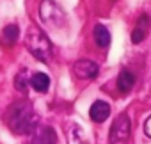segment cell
Here are the masks:
<instances>
[{
  "mask_svg": "<svg viewBox=\"0 0 151 144\" xmlns=\"http://www.w3.org/2000/svg\"><path fill=\"white\" fill-rule=\"evenodd\" d=\"M128 137H130V117L123 112L114 119V123L110 126L109 140H110V144H123L128 140Z\"/></svg>",
  "mask_w": 151,
  "mask_h": 144,
  "instance_id": "3",
  "label": "cell"
},
{
  "mask_svg": "<svg viewBox=\"0 0 151 144\" xmlns=\"http://www.w3.org/2000/svg\"><path fill=\"white\" fill-rule=\"evenodd\" d=\"M149 29H151V20H149V16H147V14H140L139 20H137V23H135V29H133V32H132V43H135V45L142 43V41L146 39Z\"/></svg>",
  "mask_w": 151,
  "mask_h": 144,
  "instance_id": "6",
  "label": "cell"
},
{
  "mask_svg": "<svg viewBox=\"0 0 151 144\" xmlns=\"http://www.w3.org/2000/svg\"><path fill=\"white\" fill-rule=\"evenodd\" d=\"M6 121L9 125V128L16 133H30L36 130L37 126V114L32 110L30 102L23 100V102H16L11 105V109L6 114Z\"/></svg>",
  "mask_w": 151,
  "mask_h": 144,
  "instance_id": "1",
  "label": "cell"
},
{
  "mask_svg": "<svg viewBox=\"0 0 151 144\" xmlns=\"http://www.w3.org/2000/svg\"><path fill=\"white\" fill-rule=\"evenodd\" d=\"M39 16L45 23L53 27H60L64 23V13L53 0H43L39 6Z\"/></svg>",
  "mask_w": 151,
  "mask_h": 144,
  "instance_id": "4",
  "label": "cell"
},
{
  "mask_svg": "<svg viewBox=\"0 0 151 144\" xmlns=\"http://www.w3.org/2000/svg\"><path fill=\"white\" fill-rule=\"evenodd\" d=\"M27 75H29V71H27V69H22L20 73L16 75V80H14V87H16V91H22V93L27 91V84H30V78H27Z\"/></svg>",
  "mask_w": 151,
  "mask_h": 144,
  "instance_id": "13",
  "label": "cell"
},
{
  "mask_svg": "<svg viewBox=\"0 0 151 144\" xmlns=\"http://www.w3.org/2000/svg\"><path fill=\"white\" fill-rule=\"evenodd\" d=\"M135 86V75L130 69H121V73L117 75V87L121 93H130L132 87Z\"/></svg>",
  "mask_w": 151,
  "mask_h": 144,
  "instance_id": "9",
  "label": "cell"
},
{
  "mask_svg": "<svg viewBox=\"0 0 151 144\" xmlns=\"http://www.w3.org/2000/svg\"><path fill=\"white\" fill-rule=\"evenodd\" d=\"M94 41L101 48H107L110 45V32L107 30L105 25H96L94 27Z\"/></svg>",
  "mask_w": 151,
  "mask_h": 144,
  "instance_id": "12",
  "label": "cell"
},
{
  "mask_svg": "<svg viewBox=\"0 0 151 144\" xmlns=\"http://www.w3.org/2000/svg\"><path fill=\"white\" fill-rule=\"evenodd\" d=\"M55 142H57L55 132L50 126H41V128L36 130L34 139H32L30 144H55Z\"/></svg>",
  "mask_w": 151,
  "mask_h": 144,
  "instance_id": "8",
  "label": "cell"
},
{
  "mask_svg": "<svg viewBox=\"0 0 151 144\" xmlns=\"http://www.w3.org/2000/svg\"><path fill=\"white\" fill-rule=\"evenodd\" d=\"M73 71H75V75H77L78 78H86V80H87V78H94V77H98L100 68H98V64L93 62V60L80 59V60L75 62Z\"/></svg>",
  "mask_w": 151,
  "mask_h": 144,
  "instance_id": "5",
  "label": "cell"
},
{
  "mask_svg": "<svg viewBox=\"0 0 151 144\" xmlns=\"http://www.w3.org/2000/svg\"><path fill=\"white\" fill-rule=\"evenodd\" d=\"M25 45L29 48V52L41 62H48L52 59V43L46 37V34L37 29V27H30L25 34Z\"/></svg>",
  "mask_w": 151,
  "mask_h": 144,
  "instance_id": "2",
  "label": "cell"
},
{
  "mask_svg": "<svg viewBox=\"0 0 151 144\" xmlns=\"http://www.w3.org/2000/svg\"><path fill=\"white\" fill-rule=\"evenodd\" d=\"M89 116L94 123H103L109 116H110V105L103 100H98L91 105V110H89Z\"/></svg>",
  "mask_w": 151,
  "mask_h": 144,
  "instance_id": "7",
  "label": "cell"
},
{
  "mask_svg": "<svg viewBox=\"0 0 151 144\" xmlns=\"http://www.w3.org/2000/svg\"><path fill=\"white\" fill-rule=\"evenodd\" d=\"M30 86L37 91V93H46L48 86H50V78L45 73H34L30 77Z\"/></svg>",
  "mask_w": 151,
  "mask_h": 144,
  "instance_id": "11",
  "label": "cell"
},
{
  "mask_svg": "<svg viewBox=\"0 0 151 144\" xmlns=\"http://www.w3.org/2000/svg\"><path fill=\"white\" fill-rule=\"evenodd\" d=\"M144 133L147 135V137H151V116L146 119V123H144Z\"/></svg>",
  "mask_w": 151,
  "mask_h": 144,
  "instance_id": "14",
  "label": "cell"
},
{
  "mask_svg": "<svg viewBox=\"0 0 151 144\" xmlns=\"http://www.w3.org/2000/svg\"><path fill=\"white\" fill-rule=\"evenodd\" d=\"M18 37H20V29H18V25H7V27L2 30V34H0V43H2V46L11 48V46L18 41Z\"/></svg>",
  "mask_w": 151,
  "mask_h": 144,
  "instance_id": "10",
  "label": "cell"
}]
</instances>
